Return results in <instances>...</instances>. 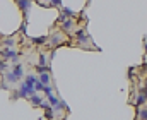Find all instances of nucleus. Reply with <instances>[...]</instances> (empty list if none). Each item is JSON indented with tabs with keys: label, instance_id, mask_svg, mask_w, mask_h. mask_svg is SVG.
I'll return each mask as SVG.
<instances>
[{
	"label": "nucleus",
	"instance_id": "nucleus-1",
	"mask_svg": "<svg viewBox=\"0 0 147 120\" xmlns=\"http://www.w3.org/2000/svg\"><path fill=\"white\" fill-rule=\"evenodd\" d=\"M0 55L3 57V58H9V60H12V62H19V52L17 50H14V48H3V50H0Z\"/></svg>",
	"mask_w": 147,
	"mask_h": 120
},
{
	"label": "nucleus",
	"instance_id": "nucleus-2",
	"mask_svg": "<svg viewBox=\"0 0 147 120\" xmlns=\"http://www.w3.org/2000/svg\"><path fill=\"white\" fill-rule=\"evenodd\" d=\"M75 40H77V43H79L80 46H86L87 43H91V38H89V35L86 33V29H79V31L75 33Z\"/></svg>",
	"mask_w": 147,
	"mask_h": 120
},
{
	"label": "nucleus",
	"instance_id": "nucleus-3",
	"mask_svg": "<svg viewBox=\"0 0 147 120\" xmlns=\"http://www.w3.org/2000/svg\"><path fill=\"white\" fill-rule=\"evenodd\" d=\"M60 21H62V29H63V33H70L74 28H75V21H74L72 17H60Z\"/></svg>",
	"mask_w": 147,
	"mask_h": 120
},
{
	"label": "nucleus",
	"instance_id": "nucleus-4",
	"mask_svg": "<svg viewBox=\"0 0 147 120\" xmlns=\"http://www.w3.org/2000/svg\"><path fill=\"white\" fill-rule=\"evenodd\" d=\"M16 3H17V7L22 10V14H24V19H26V16H28V12H29V7H31L33 0H16Z\"/></svg>",
	"mask_w": 147,
	"mask_h": 120
},
{
	"label": "nucleus",
	"instance_id": "nucleus-5",
	"mask_svg": "<svg viewBox=\"0 0 147 120\" xmlns=\"http://www.w3.org/2000/svg\"><path fill=\"white\" fill-rule=\"evenodd\" d=\"M2 81H3V82H7V84H16V82H19L21 79H19L12 71H9V72H5V74H3Z\"/></svg>",
	"mask_w": 147,
	"mask_h": 120
},
{
	"label": "nucleus",
	"instance_id": "nucleus-6",
	"mask_svg": "<svg viewBox=\"0 0 147 120\" xmlns=\"http://www.w3.org/2000/svg\"><path fill=\"white\" fill-rule=\"evenodd\" d=\"M19 79H22L24 77V67H22V64L21 62H14V65H12V69H10Z\"/></svg>",
	"mask_w": 147,
	"mask_h": 120
},
{
	"label": "nucleus",
	"instance_id": "nucleus-7",
	"mask_svg": "<svg viewBox=\"0 0 147 120\" xmlns=\"http://www.w3.org/2000/svg\"><path fill=\"white\" fill-rule=\"evenodd\" d=\"M48 41H50L53 46H60V45L63 43V36H62V33H53V35L48 38Z\"/></svg>",
	"mask_w": 147,
	"mask_h": 120
},
{
	"label": "nucleus",
	"instance_id": "nucleus-8",
	"mask_svg": "<svg viewBox=\"0 0 147 120\" xmlns=\"http://www.w3.org/2000/svg\"><path fill=\"white\" fill-rule=\"evenodd\" d=\"M28 100H29V103H31L33 106H41V103H43V98H41L38 93L36 94H33V96H29Z\"/></svg>",
	"mask_w": 147,
	"mask_h": 120
},
{
	"label": "nucleus",
	"instance_id": "nucleus-9",
	"mask_svg": "<svg viewBox=\"0 0 147 120\" xmlns=\"http://www.w3.org/2000/svg\"><path fill=\"white\" fill-rule=\"evenodd\" d=\"M146 101H147V96L144 94V93H140V91H139V94H137V100H135V106H137V108H140V106H142Z\"/></svg>",
	"mask_w": 147,
	"mask_h": 120
},
{
	"label": "nucleus",
	"instance_id": "nucleus-10",
	"mask_svg": "<svg viewBox=\"0 0 147 120\" xmlns=\"http://www.w3.org/2000/svg\"><path fill=\"white\" fill-rule=\"evenodd\" d=\"M38 81H41L43 84H50V72H41L39 76H38Z\"/></svg>",
	"mask_w": 147,
	"mask_h": 120
},
{
	"label": "nucleus",
	"instance_id": "nucleus-11",
	"mask_svg": "<svg viewBox=\"0 0 147 120\" xmlns=\"http://www.w3.org/2000/svg\"><path fill=\"white\" fill-rule=\"evenodd\" d=\"M24 82H26V84H31V86H34V84L38 82V76H33V74H29V76L24 79Z\"/></svg>",
	"mask_w": 147,
	"mask_h": 120
},
{
	"label": "nucleus",
	"instance_id": "nucleus-12",
	"mask_svg": "<svg viewBox=\"0 0 147 120\" xmlns=\"http://www.w3.org/2000/svg\"><path fill=\"white\" fill-rule=\"evenodd\" d=\"M74 16H75V12H74V10L62 7V17H74Z\"/></svg>",
	"mask_w": 147,
	"mask_h": 120
},
{
	"label": "nucleus",
	"instance_id": "nucleus-13",
	"mask_svg": "<svg viewBox=\"0 0 147 120\" xmlns=\"http://www.w3.org/2000/svg\"><path fill=\"white\" fill-rule=\"evenodd\" d=\"M137 117L140 120H147V108H137Z\"/></svg>",
	"mask_w": 147,
	"mask_h": 120
},
{
	"label": "nucleus",
	"instance_id": "nucleus-14",
	"mask_svg": "<svg viewBox=\"0 0 147 120\" xmlns=\"http://www.w3.org/2000/svg\"><path fill=\"white\" fill-rule=\"evenodd\" d=\"M53 113H55V110L51 108V106H48V108H45V117L48 120H53Z\"/></svg>",
	"mask_w": 147,
	"mask_h": 120
},
{
	"label": "nucleus",
	"instance_id": "nucleus-15",
	"mask_svg": "<svg viewBox=\"0 0 147 120\" xmlns=\"http://www.w3.org/2000/svg\"><path fill=\"white\" fill-rule=\"evenodd\" d=\"M36 72L41 74V72H50V65H36Z\"/></svg>",
	"mask_w": 147,
	"mask_h": 120
},
{
	"label": "nucleus",
	"instance_id": "nucleus-16",
	"mask_svg": "<svg viewBox=\"0 0 147 120\" xmlns=\"http://www.w3.org/2000/svg\"><path fill=\"white\" fill-rule=\"evenodd\" d=\"M9 69V64H7V60L5 58H0V72H5Z\"/></svg>",
	"mask_w": 147,
	"mask_h": 120
},
{
	"label": "nucleus",
	"instance_id": "nucleus-17",
	"mask_svg": "<svg viewBox=\"0 0 147 120\" xmlns=\"http://www.w3.org/2000/svg\"><path fill=\"white\" fill-rule=\"evenodd\" d=\"M48 41V36H41V38H33V43H36V45H43V43H46Z\"/></svg>",
	"mask_w": 147,
	"mask_h": 120
},
{
	"label": "nucleus",
	"instance_id": "nucleus-18",
	"mask_svg": "<svg viewBox=\"0 0 147 120\" xmlns=\"http://www.w3.org/2000/svg\"><path fill=\"white\" fill-rule=\"evenodd\" d=\"M3 45L10 48L12 45H16V40H14V38H5V40H3Z\"/></svg>",
	"mask_w": 147,
	"mask_h": 120
},
{
	"label": "nucleus",
	"instance_id": "nucleus-19",
	"mask_svg": "<svg viewBox=\"0 0 147 120\" xmlns=\"http://www.w3.org/2000/svg\"><path fill=\"white\" fill-rule=\"evenodd\" d=\"M45 86H46V84H43L41 81H38L36 84H34V89H36V91H45Z\"/></svg>",
	"mask_w": 147,
	"mask_h": 120
},
{
	"label": "nucleus",
	"instance_id": "nucleus-20",
	"mask_svg": "<svg viewBox=\"0 0 147 120\" xmlns=\"http://www.w3.org/2000/svg\"><path fill=\"white\" fill-rule=\"evenodd\" d=\"M39 65H50V64H46V55L45 53H39Z\"/></svg>",
	"mask_w": 147,
	"mask_h": 120
},
{
	"label": "nucleus",
	"instance_id": "nucleus-21",
	"mask_svg": "<svg viewBox=\"0 0 147 120\" xmlns=\"http://www.w3.org/2000/svg\"><path fill=\"white\" fill-rule=\"evenodd\" d=\"M60 5H62V0H51L48 3V7H60Z\"/></svg>",
	"mask_w": 147,
	"mask_h": 120
},
{
	"label": "nucleus",
	"instance_id": "nucleus-22",
	"mask_svg": "<svg viewBox=\"0 0 147 120\" xmlns=\"http://www.w3.org/2000/svg\"><path fill=\"white\" fill-rule=\"evenodd\" d=\"M43 93H45V96H50V94L53 93V89H51V86H50V84H48V86H45V91H43Z\"/></svg>",
	"mask_w": 147,
	"mask_h": 120
},
{
	"label": "nucleus",
	"instance_id": "nucleus-23",
	"mask_svg": "<svg viewBox=\"0 0 147 120\" xmlns=\"http://www.w3.org/2000/svg\"><path fill=\"white\" fill-rule=\"evenodd\" d=\"M144 50H146V53H147V38L144 40Z\"/></svg>",
	"mask_w": 147,
	"mask_h": 120
},
{
	"label": "nucleus",
	"instance_id": "nucleus-24",
	"mask_svg": "<svg viewBox=\"0 0 147 120\" xmlns=\"http://www.w3.org/2000/svg\"><path fill=\"white\" fill-rule=\"evenodd\" d=\"M38 2H39V3H41V2H51V0H38Z\"/></svg>",
	"mask_w": 147,
	"mask_h": 120
},
{
	"label": "nucleus",
	"instance_id": "nucleus-25",
	"mask_svg": "<svg viewBox=\"0 0 147 120\" xmlns=\"http://www.w3.org/2000/svg\"><path fill=\"white\" fill-rule=\"evenodd\" d=\"M146 67H147V64H146Z\"/></svg>",
	"mask_w": 147,
	"mask_h": 120
}]
</instances>
